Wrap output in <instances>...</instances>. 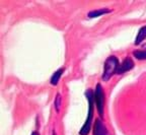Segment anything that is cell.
<instances>
[{"instance_id":"cell-1","label":"cell","mask_w":146,"mask_h":135,"mask_svg":"<svg viewBox=\"0 0 146 135\" xmlns=\"http://www.w3.org/2000/svg\"><path fill=\"white\" fill-rule=\"evenodd\" d=\"M86 96H87V100H88V114H87V118L84 125L82 126V128L80 129V132H79L80 135H87L89 133L91 127V121H92V117H94V94L90 89H88L86 92Z\"/></svg>"},{"instance_id":"cell-2","label":"cell","mask_w":146,"mask_h":135,"mask_svg":"<svg viewBox=\"0 0 146 135\" xmlns=\"http://www.w3.org/2000/svg\"><path fill=\"white\" fill-rule=\"evenodd\" d=\"M119 67V60L116 56H110L105 62L104 66L103 79L108 81L115 73H117V69Z\"/></svg>"},{"instance_id":"cell-3","label":"cell","mask_w":146,"mask_h":135,"mask_svg":"<svg viewBox=\"0 0 146 135\" xmlns=\"http://www.w3.org/2000/svg\"><path fill=\"white\" fill-rule=\"evenodd\" d=\"M94 103H96V109L98 111L100 116L103 118L104 117V105H105V94H104L103 86L98 83L96 86V90L94 92Z\"/></svg>"},{"instance_id":"cell-4","label":"cell","mask_w":146,"mask_h":135,"mask_svg":"<svg viewBox=\"0 0 146 135\" xmlns=\"http://www.w3.org/2000/svg\"><path fill=\"white\" fill-rule=\"evenodd\" d=\"M134 67V62L131 58L127 57L121 64H119V67L117 69V74H122L125 73L127 71H129L130 69H132Z\"/></svg>"},{"instance_id":"cell-5","label":"cell","mask_w":146,"mask_h":135,"mask_svg":"<svg viewBox=\"0 0 146 135\" xmlns=\"http://www.w3.org/2000/svg\"><path fill=\"white\" fill-rule=\"evenodd\" d=\"M94 135H111L108 131L107 127L100 120H96L94 126Z\"/></svg>"},{"instance_id":"cell-6","label":"cell","mask_w":146,"mask_h":135,"mask_svg":"<svg viewBox=\"0 0 146 135\" xmlns=\"http://www.w3.org/2000/svg\"><path fill=\"white\" fill-rule=\"evenodd\" d=\"M145 39H146V25H144V27H142L140 29L138 34H137V37L135 39V45H139Z\"/></svg>"},{"instance_id":"cell-7","label":"cell","mask_w":146,"mask_h":135,"mask_svg":"<svg viewBox=\"0 0 146 135\" xmlns=\"http://www.w3.org/2000/svg\"><path fill=\"white\" fill-rule=\"evenodd\" d=\"M110 11H111V10L107 9V8H98V9L89 11L87 15H88V17H96V16H100L105 13H108V12H110Z\"/></svg>"},{"instance_id":"cell-8","label":"cell","mask_w":146,"mask_h":135,"mask_svg":"<svg viewBox=\"0 0 146 135\" xmlns=\"http://www.w3.org/2000/svg\"><path fill=\"white\" fill-rule=\"evenodd\" d=\"M64 72V69L63 68H59L56 72H55L54 74H53V76L51 77V83H52L53 85H56L58 83V81H59L60 77H61L62 73Z\"/></svg>"},{"instance_id":"cell-9","label":"cell","mask_w":146,"mask_h":135,"mask_svg":"<svg viewBox=\"0 0 146 135\" xmlns=\"http://www.w3.org/2000/svg\"><path fill=\"white\" fill-rule=\"evenodd\" d=\"M134 56L139 60H146V50H137L135 51Z\"/></svg>"},{"instance_id":"cell-10","label":"cell","mask_w":146,"mask_h":135,"mask_svg":"<svg viewBox=\"0 0 146 135\" xmlns=\"http://www.w3.org/2000/svg\"><path fill=\"white\" fill-rule=\"evenodd\" d=\"M60 105H61V96L59 94L56 96V100H55V107H56V110H59Z\"/></svg>"},{"instance_id":"cell-11","label":"cell","mask_w":146,"mask_h":135,"mask_svg":"<svg viewBox=\"0 0 146 135\" xmlns=\"http://www.w3.org/2000/svg\"><path fill=\"white\" fill-rule=\"evenodd\" d=\"M32 135H40L39 132H36V131H34V132L32 133Z\"/></svg>"},{"instance_id":"cell-12","label":"cell","mask_w":146,"mask_h":135,"mask_svg":"<svg viewBox=\"0 0 146 135\" xmlns=\"http://www.w3.org/2000/svg\"><path fill=\"white\" fill-rule=\"evenodd\" d=\"M53 135H56V134H55V133H53Z\"/></svg>"}]
</instances>
